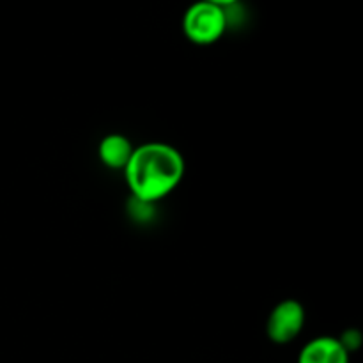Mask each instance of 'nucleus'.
I'll return each instance as SVG.
<instances>
[{"label":"nucleus","instance_id":"1","mask_svg":"<svg viewBox=\"0 0 363 363\" xmlns=\"http://www.w3.org/2000/svg\"><path fill=\"white\" fill-rule=\"evenodd\" d=\"M184 170L183 155L174 145L145 142L133 149L123 172L131 195L138 202L155 204L179 186Z\"/></svg>","mask_w":363,"mask_h":363},{"label":"nucleus","instance_id":"2","mask_svg":"<svg viewBox=\"0 0 363 363\" xmlns=\"http://www.w3.org/2000/svg\"><path fill=\"white\" fill-rule=\"evenodd\" d=\"M227 27H229L227 9L204 2V0L191 4L183 18L184 35L191 43L201 46H208L218 41L225 34Z\"/></svg>","mask_w":363,"mask_h":363},{"label":"nucleus","instance_id":"3","mask_svg":"<svg viewBox=\"0 0 363 363\" xmlns=\"http://www.w3.org/2000/svg\"><path fill=\"white\" fill-rule=\"evenodd\" d=\"M305 325V308L296 300H284L273 307L266 321V333L273 344L286 346L301 333Z\"/></svg>","mask_w":363,"mask_h":363},{"label":"nucleus","instance_id":"4","mask_svg":"<svg viewBox=\"0 0 363 363\" xmlns=\"http://www.w3.org/2000/svg\"><path fill=\"white\" fill-rule=\"evenodd\" d=\"M298 363H350V353L335 337H315L300 351Z\"/></svg>","mask_w":363,"mask_h":363},{"label":"nucleus","instance_id":"5","mask_svg":"<svg viewBox=\"0 0 363 363\" xmlns=\"http://www.w3.org/2000/svg\"><path fill=\"white\" fill-rule=\"evenodd\" d=\"M133 145L124 135L110 133L99 142L98 155L103 165L112 170H124L133 152Z\"/></svg>","mask_w":363,"mask_h":363},{"label":"nucleus","instance_id":"6","mask_svg":"<svg viewBox=\"0 0 363 363\" xmlns=\"http://www.w3.org/2000/svg\"><path fill=\"white\" fill-rule=\"evenodd\" d=\"M204 2H209V4H215V6L218 7H223V9H227V7H233L236 6L240 0H204Z\"/></svg>","mask_w":363,"mask_h":363}]
</instances>
